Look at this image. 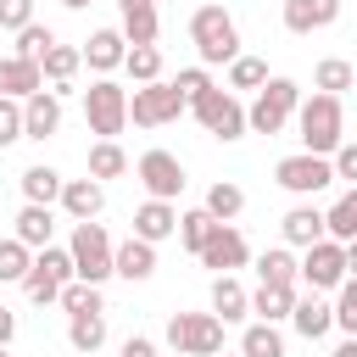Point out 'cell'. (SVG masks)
I'll return each mask as SVG.
<instances>
[{"instance_id":"obj_1","label":"cell","mask_w":357,"mask_h":357,"mask_svg":"<svg viewBox=\"0 0 357 357\" xmlns=\"http://www.w3.org/2000/svg\"><path fill=\"white\" fill-rule=\"evenodd\" d=\"M296 139H301V151H312V156H329L340 139H346V112H340V95H312V100H301L296 106Z\"/></svg>"},{"instance_id":"obj_2","label":"cell","mask_w":357,"mask_h":357,"mask_svg":"<svg viewBox=\"0 0 357 357\" xmlns=\"http://www.w3.org/2000/svg\"><path fill=\"white\" fill-rule=\"evenodd\" d=\"M190 39H195V50H201V61L206 67H229L234 56H240V28H234V17L223 11V6H201L195 17H190Z\"/></svg>"},{"instance_id":"obj_3","label":"cell","mask_w":357,"mask_h":357,"mask_svg":"<svg viewBox=\"0 0 357 357\" xmlns=\"http://www.w3.org/2000/svg\"><path fill=\"white\" fill-rule=\"evenodd\" d=\"M296 106H301L296 78H268V84L257 89L251 112H245V128H251V134H279V128L296 117Z\"/></svg>"},{"instance_id":"obj_4","label":"cell","mask_w":357,"mask_h":357,"mask_svg":"<svg viewBox=\"0 0 357 357\" xmlns=\"http://www.w3.org/2000/svg\"><path fill=\"white\" fill-rule=\"evenodd\" d=\"M67 257H73V279H84V284H106L112 279V240H106V229L95 218L89 223H73Z\"/></svg>"},{"instance_id":"obj_5","label":"cell","mask_w":357,"mask_h":357,"mask_svg":"<svg viewBox=\"0 0 357 357\" xmlns=\"http://www.w3.org/2000/svg\"><path fill=\"white\" fill-rule=\"evenodd\" d=\"M167 346L184 357H218L223 351V318L218 312H173L167 318Z\"/></svg>"},{"instance_id":"obj_6","label":"cell","mask_w":357,"mask_h":357,"mask_svg":"<svg viewBox=\"0 0 357 357\" xmlns=\"http://www.w3.org/2000/svg\"><path fill=\"white\" fill-rule=\"evenodd\" d=\"M84 123L100 134V139H117L123 123H128V89L112 84V78H95L84 89Z\"/></svg>"},{"instance_id":"obj_7","label":"cell","mask_w":357,"mask_h":357,"mask_svg":"<svg viewBox=\"0 0 357 357\" xmlns=\"http://www.w3.org/2000/svg\"><path fill=\"white\" fill-rule=\"evenodd\" d=\"M184 106H190V100L178 95V84H162V78H151V84H139V89L128 95V117H134L139 128H162V123H173Z\"/></svg>"},{"instance_id":"obj_8","label":"cell","mask_w":357,"mask_h":357,"mask_svg":"<svg viewBox=\"0 0 357 357\" xmlns=\"http://www.w3.org/2000/svg\"><path fill=\"white\" fill-rule=\"evenodd\" d=\"M190 112H195V123L206 128V134H218V139H240L245 134V106L229 95V89H206V95H195L190 100Z\"/></svg>"},{"instance_id":"obj_9","label":"cell","mask_w":357,"mask_h":357,"mask_svg":"<svg viewBox=\"0 0 357 357\" xmlns=\"http://www.w3.org/2000/svg\"><path fill=\"white\" fill-rule=\"evenodd\" d=\"M273 178H279L290 195H318V190H329V184H335V167H329V156L296 151V156H284V162L273 167Z\"/></svg>"},{"instance_id":"obj_10","label":"cell","mask_w":357,"mask_h":357,"mask_svg":"<svg viewBox=\"0 0 357 357\" xmlns=\"http://www.w3.org/2000/svg\"><path fill=\"white\" fill-rule=\"evenodd\" d=\"M296 273L307 279V290H340V279H346V245H340V240H329V234H324V240H312Z\"/></svg>"},{"instance_id":"obj_11","label":"cell","mask_w":357,"mask_h":357,"mask_svg":"<svg viewBox=\"0 0 357 357\" xmlns=\"http://www.w3.org/2000/svg\"><path fill=\"white\" fill-rule=\"evenodd\" d=\"M134 173H139L145 195H156V201H173V195L184 190V162H178L173 151H145Z\"/></svg>"},{"instance_id":"obj_12","label":"cell","mask_w":357,"mask_h":357,"mask_svg":"<svg viewBox=\"0 0 357 357\" xmlns=\"http://www.w3.org/2000/svg\"><path fill=\"white\" fill-rule=\"evenodd\" d=\"M201 257V268H218V273H234V268H245V257H251V245H245V234L234 229V223H218L212 229V240L195 251Z\"/></svg>"},{"instance_id":"obj_13","label":"cell","mask_w":357,"mask_h":357,"mask_svg":"<svg viewBox=\"0 0 357 357\" xmlns=\"http://www.w3.org/2000/svg\"><path fill=\"white\" fill-rule=\"evenodd\" d=\"M61 128V95L56 89H33L22 100V139H50Z\"/></svg>"},{"instance_id":"obj_14","label":"cell","mask_w":357,"mask_h":357,"mask_svg":"<svg viewBox=\"0 0 357 357\" xmlns=\"http://www.w3.org/2000/svg\"><path fill=\"white\" fill-rule=\"evenodd\" d=\"M112 273H123L128 284L151 279V273H156V245H151V240H139V234H128L123 245H112Z\"/></svg>"},{"instance_id":"obj_15","label":"cell","mask_w":357,"mask_h":357,"mask_svg":"<svg viewBox=\"0 0 357 357\" xmlns=\"http://www.w3.org/2000/svg\"><path fill=\"white\" fill-rule=\"evenodd\" d=\"M279 17H284L290 33H318V28H329L340 17V0H284Z\"/></svg>"},{"instance_id":"obj_16","label":"cell","mask_w":357,"mask_h":357,"mask_svg":"<svg viewBox=\"0 0 357 357\" xmlns=\"http://www.w3.org/2000/svg\"><path fill=\"white\" fill-rule=\"evenodd\" d=\"M61 206H67V218H78V223L100 218V206H106L100 178H67V184H61Z\"/></svg>"},{"instance_id":"obj_17","label":"cell","mask_w":357,"mask_h":357,"mask_svg":"<svg viewBox=\"0 0 357 357\" xmlns=\"http://www.w3.org/2000/svg\"><path fill=\"white\" fill-rule=\"evenodd\" d=\"M33 89H45V73H39V61L0 56V95H11V100H28Z\"/></svg>"},{"instance_id":"obj_18","label":"cell","mask_w":357,"mask_h":357,"mask_svg":"<svg viewBox=\"0 0 357 357\" xmlns=\"http://www.w3.org/2000/svg\"><path fill=\"white\" fill-rule=\"evenodd\" d=\"M123 56H128V39H123V28H95V33H89V45H84V61H89L95 73H112V67H123Z\"/></svg>"},{"instance_id":"obj_19","label":"cell","mask_w":357,"mask_h":357,"mask_svg":"<svg viewBox=\"0 0 357 357\" xmlns=\"http://www.w3.org/2000/svg\"><path fill=\"white\" fill-rule=\"evenodd\" d=\"M134 234L151 240V245L167 240V234H178V212H173V201H156V195H151V201L134 212Z\"/></svg>"},{"instance_id":"obj_20","label":"cell","mask_w":357,"mask_h":357,"mask_svg":"<svg viewBox=\"0 0 357 357\" xmlns=\"http://www.w3.org/2000/svg\"><path fill=\"white\" fill-rule=\"evenodd\" d=\"M290 324H296L307 340H324V335L335 329V307H329V301H318V290H312L307 301L296 296V307H290Z\"/></svg>"},{"instance_id":"obj_21","label":"cell","mask_w":357,"mask_h":357,"mask_svg":"<svg viewBox=\"0 0 357 357\" xmlns=\"http://www.w3.org/2000/svg\"><path fill=\"white\" fill-rule=\"evenodd\" d=\"M212 312H218L223 324H234V318L251 312V296H245V284H240L234 273H218V279H212Z\"/></svg>"},{"instance_id":"obj_22","label":"cell","mask_w":357,"mask_h":357,"mask_svg":"<svg viewBox=\"0 0 357 357\" xmlns=\"http://www.w3.org/2000/svg\"><path fill=\"white\" fill-rule=\"evenodd\" d=\"M50 229H56V218H50V206H39V201H28L22 212H17V240L28 245V251H39V245H50Z\"/></svg>"},{"instance_id":"obj_23","label":"cell","mask_w":357,"mask_h":357,"mask_svg":"<svg viewBox=\"0 0 357 357\" xmlns=\"http://www.w3.org/2000/svg\"><path fill=\"white\" fill-rule=\"evenodd\" d=\"M78 67H84V50H73V45H50V50L39 56V73L56 84V95L73 84V73H78Z\"/></svg>"},{"instance_id":"obj_24","label":"cell","mask_w":357,"mask_h":357,"mask_svg":"<svg viewBox=\"0 0 357 357\" xmlns=\"http://www.w3.org/2000/svg\"><path fill=\"white\" fill-rule=\"evenodd\" d=\"M279 229H284V245H312V240H324V212L318 206H290Z\"/></svg>"},{"instance_id":"obj_25","label":"cell","mask_w":357,"mask_h":357,"mask_svg":"<svg viewBox=\"0 0 357 357\" xmlns=\"http://www.w3.org/2000/svg\"><path fill=\"white\" fill-rule=\"evenodd\" d=\"M290 307H296V284H257V296H251V312H257L262 324L290 318Z\"/></svg>"},{"instance_id":"obj_26","label":"cell","mask_w":357,"mask_h":357,"mask_svg":"<svg viewBox=\"0 0 357 357\" xmlns=\"http://www.w3.org/2000/svg\"><path fill=\"white\" fill-rule=\"evenodd\" d=\"M156 28H162L156 0H145V6H123V39H128V45H156Z\"/></svg>"},{"instance_id":"obj_27","label":"cell","mask_w":357,"mask_h":357,"mask_svg":"<svg viewBox=\"0 0 357 357\" xmlns=\"http://www.w3.org/2000/svg\"><path fill=\"white\" fill-rule=\"evenodd\" d=\"M67 340H73V351H100L106 312H67Z\"/></svg>"},{"instance_id":"obj_28","label":"cell","mask_w":357,"mask_h":357,"mask_svg":"<svg viewBox=\"0 0 357 357\" xmlns=\"http://www.w3.org/2000/svg\"><path fill=\"white\" fill-rule=\"evenodd\" d=\"M324 234H329V240H340V245H346V240H357V184H351V190L324 212Z\"/></svg>"},{"instance_id":"obj_29","label":"cell","mask_w":357,"mask_h":357,"mask_svg":"<svg viewBox=\"0 0 357 357\" xmlns=\"http://www.w3.org/2000/svg\"><path fill=\"white\" fill-rule=\"evenodd\" d=\"M206 212H212L218 223H234V218L245 212V190H240V184H229V178H218V184L206 190Z\"/></svg>"},{"instance_id":"obj_30","label":"cell","mask_w":357,"mask_h":357,"mask_svg":"<svg viewBox=\"0 0 357 357\" xmlns=\"http://www.w3.org/2000/svg\"><path fill=\"white\" fill-rule=\"evenodd\" d=\"M296 268H301V262H296L284 245H273V251L257 257V279H262V284H296V279H301Z\"/></svg>"},{"instance_id":"obj_31","label":"cell","mask_w":357,"mask_h":357,"mask_svg":"<svg viewBox=\"0 0 357 357\" xmlns=\"http://www.w3.org/2000/svg\"><path fill=\"white\" fill-rule=\"evenodd\" d=\"M123 173H128V156H123L117 139L89 145V178H123Z\"/></svg>"},{"instance_id":"obj_32","label":"cell","mask_w":357,"mask_h":357,"mask_svg":"<svg viewBox=\"0 0 357 357\" xmlns=\"http://www.w3.org/2000/svg\"><path fill=\"white\" fill-rule=\"evenodd\" d=\"M22 195H28V201H39V206L61 201V173H56V167H45V162H39V167H28V173H22Z\"/></svg>"},{"instance_id":"obj_33","label":"cell","mask_w":357,"mask_h":357,"mask_svg":"<svg viewBox=\"0 0 357 357\" xmlns=\"http://www.w3.org/2000/svg\"><path fill=\"white\" fill-rule=\"evenodd\" d=\"M240 357H284V340H279V329L257 318V324L240 335Z\"/></svg>"},{"instance_id":"obj_34","label":"cell","mask_w":357,"mask_h":357,"mask_svg":"<svg viewBox=\"0 0 357 357\" xmlns=\"http://www.w3.org/2000/svg\"><path fill=\"white\" fill-rule=\"evenodd\" d=\"M123 67H128L134 84H151V78H162V50H156V45H128Z\"/></svg>"},{"instance_id":"obj_35","label":"cell","mask_w":357,"mask_h":357,"mask_svg":"<svg viewBox=\"0 0 357 357\" xmlns=\"http://www.w3.org/2000/svg\"><path fill=\"white\" fill-rule=\"evenodd\" d=\"M312 84H318L324 95H340V89H351V84H357V73H351V61H340V56H329V61H318V73H312Z\"/></svg>"},{"instance_id":"obj_36","label":"cell","mask_w":357,"mask_h":357,"mask_svg":"<svg viewBox=\"0 0 357 357\" xmlns=\"http://www.w3.org/2000/svg\"><path fill=\"white\" fill-rule=\"evenodd\" d=\"M212 229H218V218L201 206V212H184L178 218V240H184V251H201L206 240H212Z\"/></svg>"},{"instance_id":"obj_37","label":"cell","mask_w":357,"mask_h":357,"mask_svg":"<svg viewBox=\"0 0 357 357\" xmlns=\"http://www.w3.org/2000/svg\"><path fill=\"white\" fill-rule=\"evenodd\" d=\"M56 301H61L67 312H100V284H84V279H67Z\"/></svg>"},{"instance_id":"obj_38","label":"cell","mask_w":357,"mask_h":357,"mask_svg":"<svg viewBox=\"0 0 357 357\" xmlns=\"http://www.w3.org/2000/svg\"><path fill=\"white\" fill-rule=\"evenodd\" d=\"M28 262H33V251H28L17 234H11V240H0V284H6V279H17V284H22Z\"/></svg>"},{"instance_id":"obj_39","label":"cell","mask_w":357,"mask_h":357,"mask_svg":"<svg viewBox=\"0 0 357 357\" xmlns=\"http://www.w3.org/2000/svg\"><path fill=\"white\" fill-rule=\"evenodd\" d=\"M229 84H234V89H262V84H268V61L234 56V61H229Z\"/></svg>"},{"instance_id":"obj_40","label":"cell","mask_w":357,"mask_h":357,"mask_svg":"<svg viewBox=\"0 0 357 357\" xmlns=\"http://www.w3.org/2000/svg\"><path fill=\"white\" fill-rule=\"evenodd\" d=\"M50 45H56V33H50V28H39V22L17 28V56H22V61H39Z\"/></svg>"},{"instance_id":"obj_41","label":"cell","mask_w":357,"mask_h":357,"mask_svg":"<svg viewBox=\"0 0 357 357\" xmlns=\"http://www.w3.org/2000/svg\"><path fill=\"white\" fill-rule=\"evenodd\" d=\"M335 324H340L346 335H357V273H346V279H340V296H335Z\"/></svg>"},{"instance_id":"obj_42","label":"cell","mask_w":357,"mask_h":357,"mask_svg":"<svg viewBox=\"0 0 357 357\" xmlns=\"http://www.w3.org/2000/svg\"><path fill=\"white\" fill-rule=\"evenodd\" d=\"M22 139V100L0 95V145H17Z\"/></svg>"},{"instance_id":"obj_43","label":"cell","mask_w":357,"mask_h":357,"mask_svg":"<svg viewBox=\"0 0 357 357\" xmlns=\"http://www.w3.org/2000/svg\"><path fill=\"white\" fill-rule=\"evenodd\" d=\"M329 167H335V178H351L357 184V139H340L329 151Z\"/></svg>"},{"instance_id":"obj_44","label":"cell","mask_w":357,"mask_h":357,"mask_svg":"<svg viewBox=\"0 0 357 357\" xmlns=\"http://www.w3.org/2000/svg\"><path fill=\"white\" fill-rule=\"evenodd\" d=\"M33 22V0H0V28H28Z\"/></svg>"},{"instance_id":"obj_45","label":"cell","mask_w":357,"mask_h":357,"mask_svg":"<svg viewBox=\"0 0 357 357\" xmlns=\"http://www.w3.org/2000/svg\"><path fill=\"white\" fill-rule=\"evenodd\" d=\"M173 84H178V95H184V100H195V95H206V89H212V78H206V67H184V73H178Z\"/></svg>"},{"instance_id":"obj_46","label":"cell","mask_w":357,"mask_h":357,"mask_svg":"<svg viewBox=\"0 0 357 357\" xmlns=\"http://www.w3.org/2000/svg\"><path fill=\"white\" fill-rule=\"evenodd\" d=\"M117 357H156V346H151V340H145V335H128V340H123V351H117Z\"/></svg>"},{"instance_id":"obj_47","label":"cell","mask_w":357,"mask_h":357,"mask_svg":"<svg viewBox=\"0 0 357 357\" xmlns=\"http://www.w3.org/2000/svg\"><path fill=\"white\" fill-rule=\"evenodd\" d=\"M11 335H17V312L0 307V346H11Z\"/></svg>"},{"instance_id":"obj_48","label":"cell","mask_w":357,"mask_h":357,"mask_svg":"<svg viewBox=\"0 0 357 357\" xmlns=\"http://www.w3.org/2000/svg\"><path fill=\"white\" fill-rule=\"evenodd\" d=\"M346 273H357V240H346Z\"/></svg>"},{"instance_id":"obj_49","label":"cell","mask_w":357,"mask_h":357,"mask_svg":"<svg viewBox=\"0 0 357 357\" xmlns=\"http://www.w3.org/2000/svg\"><path fill=\"white\" fill-rule=\"evenodd\" d=\"M335 357H357V335H351L346 346H335Z\"/></svg>"},{"instance_id":"obj_50","label":"cell","mask_w":357,"mask_h":357,"mask_svg":"<svg viewBox=\"0 0 357 357\" xmlns=\"http://www.w3.org/2000/svg\"><path fill=\"white\" fill-rule=\"evenodd\" d=\"M61 6H73V11H84V6H89V0H61Z\"/></svg>"},{"instance_id":"obj_51","label":"cell","mask_w":357,"mask_h":357,"mask_svg":"<svg viewBox=\"0 0 357 357\" xmlns=\"http://www.w3.org/2000/svg\"><path fill=\"white\" fill-rule=\"evenodd\" d=\"M123 6H145V0H123Z\"/></svg>"},{"instance_id":"obj_52","label":"cell","mask_w":357,"mask_h":357,"mask_svg":"<svg viewBox=\"0 0 357 357\" xmlns=\"http://www.w3.org/2000/svg\"><path fill=\"white\" fill-rule=\"evenodd\" d=\"M0 357H6V346H0Z\"/></svg>"},{"instance_id":"obj_53","label":"cell","mask_w":357,"mask_h":357,"mask_svg":"<svg viewBox=\"0 0 357 357\" xmlns=\"http://www.w3.org/2000/svg\"><path fill=\"white\" fill-rule=\"evenodd\" d=\"M218 357H223V351H218Z\"/></svg>"}]
</instances>
